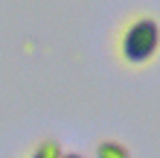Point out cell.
Returning <instances> with one entry per match:
<instances>
[{
  "label": "cell",
  "mask_w": 160,
  "mask_h": 158,
  "mask_svg": "<svg viewBox=\"0 0 160 158\" xmlns=\"http://www.w3.org/2000/svg\"><path fill=\"white\" fill-rule=\"evenodd\" d=\"M61 155H64V150H61L58 141H41V144L32 150L29 158H61Z\"/></svg>",
  "instance_id": "3"
},
{
  "label": "cell",
  "mask_w": 160,
  "mask_h": 158,
  "mask_svg": "<svg viewBox=\"0 0 160 158\" xmlns=\"http://www.w3.org/2000/svg\"><path fill=\"white\" fill-rule=\"evenodd\" d=\"M160 50V24L154 18H134L119 38V53L128 64H146Z\"/></svg>",
  "instance_id": "1"
},
{
  "label": "cell",
  "mask_w": 160,
  "mask_h": 158,
  "mask_svg": "<svg viewBox=\"0 0 160 158\" xmlns=\"http://www.w3.org/2000/svg\"><path fill=\"white\" fill-rule=\"evenodd\" d=\"M96 158H131L128 152V146L125 144H119V141H99L96 144Z\"/></svg>",
  "instance_id": "2"
},
{
  "label": "cell",
  "mask_w": 160,
  "mask_h": 158,
  "mask_svg": "<svg viewBox=\"0 0 160 158\" xmlns=\"http://www.w3.org/2000/svg\"><path fill=\"white\" fill-rule=\"evenodd\" d=\"M61 158H84V155H82V152H64Z\"/></svg>",
  "instance_id": "4"
}]
</instances>
